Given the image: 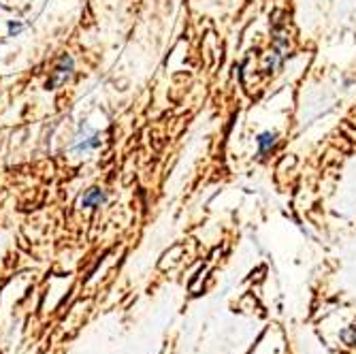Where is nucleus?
<instances>
[{"mask_svg": "<svg viewBox=\"0 0 356 354\" xmlns=\"http://www.w3.org/2000/svg\"><path fill=\"white\" fill-rule=\"evenodd\" d=\"M107 201V195L101 188H92L86 192V197L81 199V207H101Z\"/></svg>", "mask_w": 356, "mask_h": 354, "instance_id": "obj_1", "label": "nucleus"}, {"mask_svg": "<svg viewBox=\"0 0 356 354\" xmlns=\"http://www.w3.org/2000/svg\"><path fill=\"white\" fill-rule=\"evenodd\" d=\"M256 143H258V154L265 156V154H269V152L275 147V143H277V135H275V133H271V131H265V133L258 135Z\"/></svg>", "mask_w": 356, "mask_h": 354, "instance_id": "obj_2", "label": "nucleus"}, {"mask_svg": "<svg viewBox=\"0 0 356 354\" xmlns=\"http://www.w3.org/2000/svg\"><path fill=\"white\" fill-rule=\"evenodd\" d=\"M99 143H101V141H99V135H96V133H90V135H86V137H77L75 150H77V152H88V150H94Z\"/></svg>", "mask_w": 356, "mask_h": 354, "instance_id": "obj_3", "label": "nucleus"}, {"mask_svg": "<svg viewBox=\"0 0 356 354\" xmlns=\"http://www.w3.org/2000/svg\"><path fill=\"white\" fill-rule=\"evenodd\" d=\"M341 339H343L348 346H356V325L346 327V329L341 331Z\"/></svg>", "mask_w": 356, "mask_h": 354, "instance_id": "obj_4", "label": "nucleus"}]
</instances>
